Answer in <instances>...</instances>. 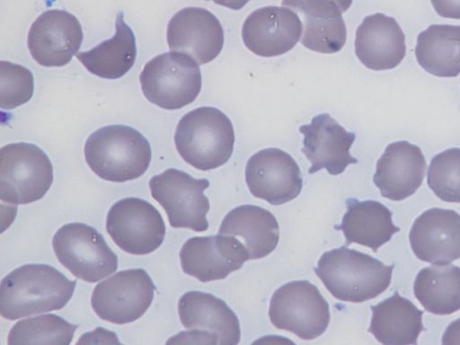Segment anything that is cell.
<instances>
[{
    "label": "cell",
    "mask_w": 460,
    "mask_h": 345,
    "mask_svg": "<svg viewBox=\"0 0 460 345\" xmlns=\"http://www.w3.org/2000/svg\"><path fill=\"white\" fill-rule=\"evenodd\" d=\"M218 234L238 236L246 247L250 260H258L275 250L279 226L269 210L252 204L231 209L221 222Z\"/></svg>",
    "instance_id": "obj_23"
},
{
    "label": "cell",
    "mask_w": 460,
    "mask_h": 345,
    "mask_svg": "<svg viewBox=\"0 0 460 345\" xmlns=\"http://www.w3.org/2000/svg\"><path fill=\"white\" fill-rule=\"evenodd\" d=\"M53 166L39 146L11 143L0 150V198L24 205L44 197L53 182Z\"/></svg>",
    "instance_id": "obj_6"
},
{
    "label": "cell",
    "mask_w": 460,
    "mask_h": 345,
    "mask_svg": "<svg viewBox=\"0 0 460 345\" xmlns=\"http://www.w3.org/2000/svg\"><path fill=\"white\" fill-rule=\"evenodd\" d=\"M180 259L184 273L201 282L224 279L250 260L241 241L222 234L188 239L180 251Z\"/></svg>",
    "instance_id": "obj_13"
},
{
    "label": "cell",
    "mask_w": 460,
    "mask_h": 345,
    "mask_svg": "<svg viewBox=\"0 0 460 345\" xmlns=\"http://www.w3.org/2000/svg\"><path fill=\"white\" fill-rule=\"evenodd\" d=\"M75 285V280H70L50 265H22L1 281V315L13 321L62 309L71 299Z\"/></svg>",
    "instance_id": "obj_1"
},
{
    "label": "cell",
    "mask_w": 460,
    "mask_h": 345,
    "mask_svg": "<svg viewBox=\"0 0 460 345\" xmlns=\"http://www.w3.org/2000/svg\"><path fill=\"white\" fill-rule=\"evenodd\" d=\"M178 313L184 328L211 332L217 337L218 344L236 345L240 341V323L235 313L210 293H184L178 302Z\"/></svg>",
    "instance_id": "obj_22"
},
{
    "label": "cell",
    "mask_w": 460,
    "mask_h": 345,
    "mask_svg": "<svg viewBox=\"0 0 460 345\" xmlns=\"http://www.w3.org/2000/svg\"><path fill=\"white\" fill-rule=\"evenodd\" d=\"M415 56L429 74L455 77L460 74V26L431 24L417 37Z\"/></svg>",
    "instance_id": "obj_27"
},
{
    "label": "cell",
    "mask_w": 460,
    "mask_h": 345,
    "mask_svg": "<svg viewBox=\"0 0 460 345\" xmlns=\"http://www.w3.org/2000/svg\"><path fill=\"white\" fill-rule=\"evenodd\" d=\"M84 34L80 22L65 10L42 13L31 24L27 45L32 58L43 66H63L80 49Z\"/></svg>",
    "instance_id": "obj_14"
},
{
    "label": "cell",
    "mask_w": 460,
    "mask_h": 345,
    "mask_svg": "<svg viewBox=\"0 0 460 345\" xmlns=\"http://www.w3.org/2000/svg\"><path fill=\"white\" fill-rule=\"evenodd\" d=\"M269 316L276 328L305 341L322 335L331 319L329 304L308 280H294L279 287L270 298Z\"/></svg>",
    "instance_id": "obj_7"
},
{
    "label": "cell",
    "mask_w": 460,
    "mask_h": 345,
    "mask_svg": "<svg viewBox=\"0 0 460 345\" xmlns=\"http://www.w3.org/2000/svg\"><path fill=\"white\" fill-rule=\"evenodd\" d=\"M0 106L12 110L28 102L33 94L32 73L26 67L9 61L0 62Z\"/></svg>",
    "instance_id": "obj_31"
},
{
    "label": "cell",
    "mask_w": 460,
    "mask_h": 345,
    "mask_svg": "<svg viewBox=\"0 0 460 345\" xmlns=\"http://www.w3.org/2000/svg\"><path fill=\"white\" fill-rule=\"evenodd\" d=\"M281 4L296 12L304 23L301 43L306 49L332 54L343 48L347 29L334 0H282Z\"/></svg>",
    "instance_id": "obj_21"
},
{
    "label": "cell",
    "mask_w": 460,
    "mask_h": 345,
    "mask_svg": "<svg viewBox=\"0 0 460 345\" xmlns=\"http://www.w3.org/2000/svg\"><path fill=\"white\" fill-rule=\"evenodd\" d=\"M141 90L153 104L164 110H179L190 104L201 90L199 63L181 52L155 56L139 75Z\"/></svg>",
    "instance_id": "obj_5"
},
{
    "label": "cell",
    "mask_w": 460,
    "mask_h": 345,
    "mask_svg": "<svg viewBox=\"0 0 460 345\" xmlns=\"http://www.w3.org/2000/svg\"><path fill=\"white\" fill-rule=\"evenodd\" d=\"M299 132L304 135L301 151L311 162L310 174L326 169L330 174L338 175L348 165L358 163L349 153L356 135L347 131L329 113L316 115L310 124L300 126Z\"/></svg>",
    "instance_id": "obj_17"
},
{
    "label": "cell",
    "mask_w": 460,
    "mask_h": 345,
    "mask_svg": "<svg viewBox=\"0 0 460 345\" xmlns=\"http://www.w3.org/2000/svg\"><path fill=\"white\" fill-rule=\"evenodd\" d=\"M166 38L170 50L185 53L199 65L214 60L225 42L219 20L200 7L178 11L168 22Z\"/></svg>",
    "instance_id": "obj_15"
},
{
    "label": "cell",
    "mask_w": 460,
    "mask_h": 345,
    "mask_svg": "<svg viewBox=\"0 0 460 345\" xmlns=\"http://www.w3.org/2000/svg\"><path fill=\"white\" fill-rule=\"evenodd\" d=\"M347 211L334 228L342 231L345 245L356 243L376 252L400 231L392 220V212L376 200L346 199Z\"/></svg>",
    "instance_id": "obj_24"
},
{
    "label": "cell",
    "mask_w": 460,
    "mask_h": 345,
    "mask_svg": "<svg viewBox=\"0 0 460 345\" xmlns=\"http://www.w3.org/2000/svg\"><path fill=\"white\" fill-rule=\"evenodd\" d=\"M394 268L343 245L323 252L314 272L338 300L362 303L386 290Z\"/></svg>",
    "instance_id": "obj_2"
},
{
    "label": "cell",
    "mask_w": 460,
    "mask_h": 345,
    "mask_svg": "<svg viewBox=\"0 0 460 345\" xmlns=\"http://www.w3.org/2000/svg\"><path fill=\"white\" fill-rule=\"evenodd\" d=\"M78 325L50 314L17 322L11 329L8 344L68 345Z\"/></svg>",
    "instance_id": "obj_29"
},
{
    "label": "cell",
    "mask_w": 460,
    "mask_h": 345,
    "mask_svg": "<svg viewBox=\"0 0 460 345\" xmlns=\"http://www.w3.org/2000/svg\"><path fill=\"white\" fill-rule=\"evenodd\" d=\"M426 167L419 146L405 140L393 142L378 159L373 181L384 198L400 201L419 189Z\"/></svg>",
    "instance_id": "obj_19"
},
{
    "label": "cell",
    "mask_w": 460,
    "mask_h": 345,
    "mask_svg": "<svg viewBox=\"0 0 460 345\" xmlns=\"http://www.w3.org/2000/svg\"><path fill=\"white\" fill-rule=\"evenodd\" d=\"M232 10L242 9L250 0H207Z\"/></svg>",
    "instance_id": "obj_35"
},
{
    "label": "cell",
    "mask_w": 460,
    "mask_h": 345,
    "mask_svg": "<svg viewBox=\"0 0 460 345\" xmlns=\"http://www.w3.org/2000/svg\"><path fill=\"white\" fill-rule=\"evenodd\" d=\"M174 143L186 163L198 170H213L225 164L233 154L234 127L220 110L199 107L180 119Z\"/></svg>",
    "instance_id": "obj_4"
},
{
    "label": "cell",
    "mask_w": 460,
    "mask_h": 345,
    "mask_svg": "<svg viewBox=\"0 0 460 345\" xmlns=\"http://www.w3.org/2000/svg\"><path fill=\"white\" fill-rule=\"evenodd\" d=\"M167 343L218 344V339L215 334L208 332L190 330L172 337Z\"/></svg>",
    "instance_id": "obj_32"
},
{
    "label": "cell",
    "mask_w": 460,
    "mask_h": 345,
    "mask_svg": "<svg viewBox=\"0 0 460 345\" xmlns=\"http://www.w3.org/2000/svg\"><path fill=\"white\" fill-rule=\"evenodd\" d=\"M137 46L132 29L119 11L116 18V33L94 48L76 54V58L93 75L105 79L125 75L133 66Z\"/></svg>",
    "instance_id": "obj_26"
},
{
    "label": "cell",
    "mask_w": 460,
    "mask_h": 345,
    "mask_svg": "<svg viewBox=\"0 0 460 345\" xmlns=\"http://www.w3.org/2000/svg\"><path fill=\"white\" fill-rule=\"evenodd\" d=\"M355 53L369 69L394 68L406 54L405 35L394 17L381 13L368 15L356 31Z\"/></svg>",
    "instance_id": "obj_20"
},
{
    "label": "cell",
    "mask_w": 460,
    "mask_h": 345,
    "mask_svg": "<svg viewBox=\"0 0 460 345\" xmlns=\"http://www.w3.org/2000/svg\"><path fill=\"white\" fill-rule=\"evenodd\" d=\"M302 21L288 7L265 6L251 13L242 28L245 47L253 54L270 58L291 50L302 34Z\"/></svg>",
    "instance_id": "obj_16"
},
{
    "label": "cell",
    "mask_w": 460,
    "mask_h": 345,
    "mask_svg": "<svg viewBox=\"0 0 460 345\" xmlns=\"http://www.w3.org/2000/svg\"><path fill=\"white\" fill-rule=\"evenodd\" d=\"M442 344H460V318L453 321L442 335Z\"/></svg>",
    "instance_id": "obj_34"
},
{
    "label": "cell",
    "mask_w": 460,
    "mask_h": 345,
    "mask_svg": "<svg viewBox=\"0 0 460 345\" xmlns=\"http://www.w3.org/2000/svg\"><path fill=\"white\" fill-rule=\"evenodd\" d=\"M339 5L341 12H346L351 5L352 0H334Z\"/></svg>",
    "instance_id": "obj_36"
},
{
    "label": "cell",
    "mask_w": 460,
    "mask_h": 345,
    "mask_svg": "<svg viewBox=\"0 0 460 345\" xmlns=\"http://www.w3.org/2000/svg\"><path fill=\"white\" fill-rule=\"evenodd\" d=\"M427 182L441 200L460 203V148H448L433 156Z\"/></svg>",
    "instance_id": "obj_30"
},
{
    "label": "cell",
    "mask_w": 460,
    "mask_h": 345,
    "mask_svg": "<svg viewBox=\"0 0 460 345\" xmlns=\"http://www.w3.org/2000/svg\"><path fill=\"white\" fill-rule=\"evenodd\" d=\"M431 4L439 16L460 20V0H431Z\"/></svg>",
    "instance_id": "obj_33"
},
{
    "label": "cell",
    "mask_w": 460,
    "mask_h": 345,
    "mask_svg": "<svg viewBox=\"0 0 460 345\" xmlns=\"http://www.w3.org/2000/svg\"><path fill=\"white\" fill-rule=\"evenodd\" d=\"M415 297L427 312L451 314L460 310V268L437 264L421 269L413 284Z\"/></svg>",
    "instance_id": "obj_28"
},
{
    "label": "cell",
    "mask_w": 460,
    "mask_h": 345,
    "mask_svg": "<svg viewBox=\"0 0 460 345\" xmlns=\"http://www.w3.org/2000/svg\"><path fill=\"white\" fill-rule=\"evenodd\" d=\"M245 181L255 198L275 206L296 199L303 187L296 162L289 154L276 147L260 150L249 158Z\"/></svg>",
    "instance_id": "obj_12"
},
{
    "label": "cell",
    "mask_w": 460,
    "mask_h": 345,
    "mask_svg": "<svg viewBox=\"0 0 460 345\" xmlns=\"http://www.w3.org/2000/svg\"><path fill=\"white\" fill-rule=\"evenodd\" d=\"M84 157L90 169L100 178L124 182L146 172L152 150L148 140L134 128L109 125L88 137Z\"/></svg>",
    "instance_id": "obj_3"
},
{
    "label": "cell",
    "mask_w": 460,
    "mask_h": 345,
    "mask_svg": "<svg viewBox=\"0 0 460 345\" xmlns=\"http://www.w3.org/2000/svg\"><path fill=\"white\" fill-rule=\"evenodd\" d=\"M52 246L58 261L75 277L86 282H97L118 269V256L91 226L83 223L62 226L53 236Z\"/></svg>",
    "instance_id": "obj_8"
},
{
    "label": "cell",
    "mask_w": 460,
    "mask_h": 345,
    "mask_svg": "<svg viewBox=\"0 0 460 345\" xmlns=\"http://www.w3.org/2000/svg\"><path fill=\"white\" fill-rule=\"evenodd\" d=\"M208 179H195L187 172L169 168L149 181L152 197L164 208L170 226L204 232L208 228L210 205L204 190Z\"/></svg>",
    "instance_id": "obj_9"
},
{
    "label": "cell",
    "mask_w": 460,
    "mask_h": 345,
    "mask_svg": "<svg viewBox=\"0 0 460 345\" xmlns=\"http://www.w3.org/2000/svg\"><path fill=\"white\" fill-rule=\"evenodd\" d=\"M409 240L419 260L450 263L460 258V215L451 209H428L415 219Z\"/></svg>",
    "instance_id": "obj_18"
},
{
    "label": "cell",
    "mask_w": 460,
    "mask_h": 345,
    "mask_svg": "<svg viewBox=\"0 0 460 345\" xmlns=\"http://www.w3.org/2000/svg\"><path fill=\"white\" fill-rule=\"evenodd\" d=\"M368 332L385 345L416 344L424 327L423 312L396 291L392 296L371 305Z\"/></svg>",
    "instance_id": "obj_25"
},
{
    "label": "cell",
    "mask_w": 460,
    "mask_h": 345,
    "mask_svg": "<svg viewBox=\"0 0 460 345\" xmlns=\"http://www.w3.org/2000/svg\"><path fill=\"white\" fill-rule=\"evenodd\" d=\"M106 229L121 250L134 255L153 252L165 236L160 212L148 201L135 197L119 199L111 207Z\"/></svg>",
    "instance_id": "obj_11"
},
{
    "label": "cell",
    "mask_w": 460,
    "mask_h": 345,
    "mask_svg": "<svg viewBox=\"0 0 460 345\" xmlns=\"http://www.w3.org/2000/svg\"><path fill=\"white\" fill-rule=\"evenodd\" d=\"M155 289V286L145 270H124L95 286L91 305L101 319L125 324L137 320L147 311Z\"/></svg>",
    "instance_id": "obj_10"
}]
</instances>
